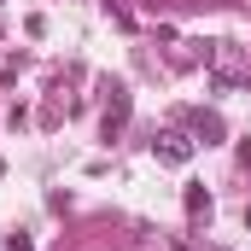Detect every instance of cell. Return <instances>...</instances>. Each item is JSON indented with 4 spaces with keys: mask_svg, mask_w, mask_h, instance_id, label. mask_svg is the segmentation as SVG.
Here are the masks:
<instances>
[{
    "mask_svg": "<svg viewBox=\"0 0 251 251\" xmlns=\"http://www.w3.org/2000/svg\"><path fill=\"white\" fill-rule=\"evenodd\" d=\"M204 59H210V82L216 88H240L246 82V47L240 41H216V47H204Z\"/></svg>",
    "mask_w": 251,
    "mask_h": 251,
    "instance_id": "6da1fadb",
    "label": "cell"
},
{
    "mask_svg": "<svg viewBox=\"0 0 251 251\" xmlns=\"http://www.w3.org/2000/svg\"><path fill=\"white\" fill-rule=\"evenodd\" d=\"M193 152H199V140L181 134V128H170V134H158V140H152V158H158V164H170V170L193 164Z\"/></svg>",
    "mask_w": 251,
    "mask_h": 251,
    "instance_id": "7a4b0ae2",
    "label": "cell"
},
{
    "mask_svg": "<svg viewBox=\"0 0 251 251\" xmlns=\"http://www.w3.org/2000/svg\"><path fill=\"white\" fill-rule=\"evenodd\" d=\"M123 128H128V88H111V100H105V111H100V134L117 140Z\"/></svg>",
    "mask_w": 251,
    "mask_h": 251,
    "instance_id": "3957f363",
    "label": "cell"
},
{
    "mask_svg": "<svg viewBox=\"0 0 251 251\" xmlns=\"http://www.w3.org/2000/svg\"><path fill=\"white\" fill-rule=\"evenodd\" d=\"M187 128L204 140V146H210V140H222V117H216V111H187Z\"/></svg>",
    "mask_w": 251,
    "mask_h": 251,
    "instance_id": "277c9868",
    "label": "cell"
},
{
    "mask_svg": "<svg viewBox=\"0 0 251 251\" xmlns=\"http://www.w3.org/2000/svg\"><path fill=\"white\" fill-rule=\"evenodd\" d=\"M187 216H193V222L210 216V193H204V187H187Z\"/></svg>",
    "mask_w": 251,
    "mask_h": 251,
    "instance_id": "5b68a950",
    "label": "cell"
},
{
    "mask_svg": "<svg viewBox=\"0 0 251 251\" xmlns=\"http://www.w3.org/2000/svg\"><path fill=\"white\" fill-rule=\"evenodd\" d=\"M6 251H35V246H29V234H12V240H6Z\"/></svg>",
    "mask_w": 251,
    "mask_h": 251,
    "instance_id": "8992f818",
    "label": "cell"
},
{
    "mask_svg": "<svg viewBox=\"0 0 251 251\" xmlns=\"http://www.w3.org/2000/svg\"><path fill=\"white\" fill-rule=\"evenodd\" d=\"M240 158H246V164H251V140H240Z\"/></svg>",
    "mask_w": 251,
    "mask_h": 251,
    "instance_id": "52a82bcc",
    "label": "cell"
},
{
    "mask_svg": "<svg viewBox=\"0 0 251 251\" xmlns=\"http://www.w3.org/2000/svg\"><path fill=\"white\" fill-rule=\"evenodd\" d=\"M246 228H251V210H246Z\"/></svg>",
    "mask_w": 251,
    "mask_h": 251,
    "instance_id": "ba28073f",
    "label": "cell"
}]
</instances>
